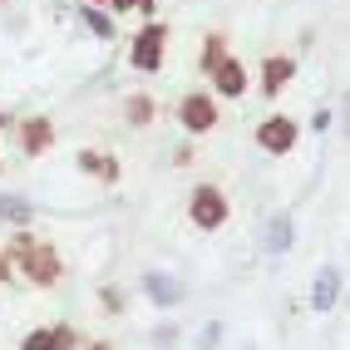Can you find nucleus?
<instances>
[{
	"instance_id": "nucleus-10",
	"label": "nucleus",
	"mask_w": 350,
	"mask_h": 350,
	"mask_svg": "<svg viewBox=\"0 0 350 350\" xmlns=\"http://www.w3.org/2000/svg\"><path fill=\"white\" fill-rule=\"evenodd\" d=\"M144 291H148V301H158V306H173V301L183 296V282L168 276V271H148L144 276Z\"/></svg>"
},
{
	"instance_id": "nucleus-5",
	"label": "nucleus",
	"mask_w": 350,
	"mask_h": 350,
	"mask_svg": "<svg viewBox=\"0 0 350 350\" xmlns=\"http://www.w3.org/2000/svg\"><path fill=\"white\" fill-rule=\"evenodd\" d=\"M256 144H262V153H271V158H286L301 144V124L286 119V113H271V119L256 124Z\"/></svg>"
},
{
	"instance_id": "nucleus-11",
	"label": "nucleus",
	"mask_w": 350,
	"mask_h": 350,
	"mask_svg": "<svg viewBox=\"0 0 350 350\" xmlns=\"http://www.w3.org/2000/svg\"><path fill=\"white\" fill-rule=\"evenodd\" d=\"M336 291H340V271H336V267H321L311 306H316V311H331V306H336Z\"/></svg>"
},
{
	"instance_id": "nucleus-18",
	"label": "nucleus",
	"mask_w": 350,
	"mask_h": 350,
	"mask_svg": "<svg viewBox=\"0 0 350 350\" xmlns=\"http://www.w3.org/2000/svg\"><path fill=\"white\" fill-rule=\"evenodd\" d=\"M20 350H55V336H50V325H40V331H30Z\"/></svg>"
},
{
	"instance_id": "nucleus-20",
	"label": "nucleus",
	"mask_w": 350,
	"mask_h": 350,
	"mask_svg": "<svg viewBox=\"0 0 350 350\" xmlns=\"http://www.w3.org/2000/svg\"><path fill=\"white\" fill-rule=\"evenodd\" d=\"M89 350H113V345H109V340H94V345H89Z\"/></svg>"
},
{
	"instance_id": "nucleus-14",
	"label": "nucleus",
	"mask_w": 350,
	"mask_h": 350,
	"mask_svg": "<svg viewBox=\"0 0 350 350\" xmlns=\"http://www.w3.org/2000/svg\"><path fill=\"white\" fill-rule=\"evenodd\" d=\"M286 247H291V217L276 213L271 227H267V252H286Z\"/></svg>"
},
{
	"instance_id": "nucleus-13",
	"label": "nucleus",
	"mask_w": 350,
	"mask_h": 350,
	"mask_svg": "<svg viewBox=\"0 0 350 350\" xmlns=\"http://www.w3.org/2000/svg\"><path fill=\"white\" fill-rule=\"evenodd\" d=\"M124 119H129L133 129H148V124L158 119V104H153L148 94H129V104H124Z\"/></svg>"
},
{
	"instance_id": "nucleus-7",
	"label": "nucleus",
	"mask_w": 350,
	"mask_h": 350,
	"mask_svg": "<svg viewBox=\"0 0 350 350\" xmlns=\"http://www.w3.org/2000/svg\"><path fill=\"white\" fill-rule=\"evenodd\" d=\"M291 79H296V59H291V55H267V59H262V94H267V99H276Z\"/></svg>"
},
{
	"instance_id": "nucleus-17",
	"label": "nucleus",
	"mask_w": 350,
	"mask_h": 350,
	"mask_svg": "<svg viewBox=\"0 0 350 350\" xmlns=\"http://www.w3.org/2000/svg\"><path fill=\"white\" fill-rule=\"evenodd\" d=\"M50 336H55V350H75V345H79V331H75V325H50Z\"/></svg>"
},
{
	"instance_id": "nucleus-16",
	"label": "nucleus",
	"mask_w": 350,
	"mask_h": 350,
	"mask_svg": "<svg viewBox=\"0 0 350 350\" xmlns=\"http://www.w3.org/2000/svg\"><path fill=\"white\" fill-rule=\"evenodd\" d=\"M84 25H89V30H94V35H99L104 44L113 40V20L104 15V5H84Z\"/></svg>"
},
{
	"instance_id": "nucleus-8",
	"label": "nucleus",
	"mask_w": 350,
	"mask_h": 350,
	"mask_svg": "<svg viewBox=\"0 0 350 350\" xmlns=\"http://www.w3.org/2000/svg\"><path fill=\"white\" fill-rule=\"evenodd\" d=\"M213 84H217L222 99H242V94H247V69H242V59L227 55V59L213 69Z\"/></svg>"
},
{
	"instance_id": "nucleus-3",
	"label": "nucleus",
	"mask_w": 350,
	"mask_h": 350,
	"mask_svg": "<svg viewBox=\"0 0 350 350\" xmlns=\"http://www.w3.org/2000/svg\"><path fill=\"white\" fill-rule=\"evenodd\" d=\"M163 50H168V25H163V20H148V25L133 35V44H129V64L144 69V75H158Z\"/></svg>"
},
{
	"instance_id": "nucleus-6",
	"label": "nucleus",
	"mask_w": 350,
	"mask_h": 350,
	"mask_svg": "<svg viewBox=\"0 0 350 350\" xmlns=\"http://www.w3.org/2000/svg\"><path fill=\"white\" fill-rule=\"evenodd\" d=\"M50 148H55V124L44 119V113H30V119L20 124V153L40 158V153H50Z\"/></svg>"
},
{
	"instance_id": "nucleus-4",
	"label": "nucleus",
	"mask_w": 350,
	"mask_h": 350,
	"mask_svg": "<svg viewBox=\"0 0 350 350\" xmlns=\"http://www.w3.org/2000/svg\"><path fill=\"white\" fill-rule=\"evenodd\" d=\"M178 119H183V133H213L217 119H222V109L213 94H202V89H188L178 104Z\"/></svg>"
},
{
	"instance_id": "nucleus-9",
	"label": "nucleus",
	"mask_w": 350,
	"mask_h": 350,
	"mask_svg": "<svg viewBox=\"0 0 350 350\" xmlns=\"http://www.w3.org/2000/svg\"><path fill=\"white\" fill-rule=\"evenodd\" d=\"M75 163H79V173H89V178H99V183H119V158L113 153H99V148H79L75 153Z\"/></svg>"
},
{
	"instance_id": "nucleus-23",
	"label": "nucleus",
	"mask_w": 350,
	"mask_h": 350,
	"mask_svg": "<svg viewBox=\"0 0 350 350\" xmlns=\"http://www.w3.org/2000/svg\"><path fill=\"white\" fill-rule=\"evenodd\" d=\"M0 5H5V0H0Z\"/></svg>"
},
{
	"instance_id": "nucleus-15",
	"label": "nucleus",
	"mask_w": 350,
	"mask_h": 350,
	"mask_svg": "<svg viewBox=\"0 0 350 350\" xmlns=\"http://www.w3.org/2000/svg\"><path fill=\"white\" fill-rule=\"evenodd\" d=\"M30 213H35V207L25 198H0V222H20V227H25Z\"/></svg>"
},
{
	"instance_id": "nucleus-1",
	"label": "nucleus",
	"mask_w": 350,
	"mask_h": 350,
	"mask_svg": "<svg viewBox=\"0 0 350 350\" xmlns=\"http://www.w3.org/2000/svg\"><path fill=\"white\" fill-rule=\"evenodd\" d=\"M5 256L15 262V271L25 276V282H35V286H55L59 276H64V256H59V247H55V242H40V237H30L25 227H20L15 237H10Z\"/></svg>"
},
{
	"instance_id": "nucleus-2",
	"label": "nucleus",
	"mask_w": 350,
	"mask_h": 350,
	"mask_svg": "<svg viewBox=\"0 0 350 350\" xmlns=\"http://www.w3.org/2000/svg\"><path fill=\"white\" fill-rule=\"evenodd\" d=\"M188 217H193L198 232H217L232 217V202H227V193L217 188V183H198L193 198H188Z\"/></svg>"
},
{
	"instance_id": "nucleus-12",
	"label": "nucleus",
	"mask_w": 350,
	"mask_h": 350,
	"mask_svg": "<svg viewBox=\"0 0 350 350\" xmlns=\"http://www.w3.org/2000/svg\"><path fill=\"white\" fill-rule=\"evenodd\" d=\"M222 59H227V35H222V30H207V35H202V59H198L202 75H213Z\"/></svg>"
},
{
	"instance_id": "nucleus-19",
	"label": "nucleus",
	"mask_w": 350,
	"mask_h": 350,
	"mask_svg": "<svg viewBox=\"0 0 350 350\" xmlns=\"http://www.w3.org/2000/svg\"><path fill=\"white\" fill-rule=\"evenodd\" d=\"M109 5L119 10V15H133V10H144V15H148V10H153V0H109Z\"/></svg>"
},
{
	"instance_id": "nucleus-22",
	"label": "nucleus",
	"mask_w": 350,
	"mask_h": 350,
	"mask_svg": "<svg viewBox=\"0 0 350 350\" xmlns=\"http://www.w3.org/2000/svg\"><path fill=\"white\" fill-rule=\"evenodd\" d=\"M89 5H104V0H89Z\"/></svg>"
},
{
	"instance_id": "nucleus-21",
	"label": "nucleus",
	"mask_w": 350,
	"mask_h": 350,
	"mask_svg": "<svg viewBox=\"0 0 350 350\" xmlns=\"http://www.w3.org/2000/svg\"><path fill=\"white\" fill-rule=\"evenodd\" d=\"M5 124H10V113H5V109H0V129H5Z\"/></svg>"
}]
</instances>
